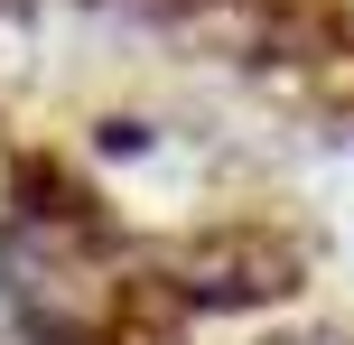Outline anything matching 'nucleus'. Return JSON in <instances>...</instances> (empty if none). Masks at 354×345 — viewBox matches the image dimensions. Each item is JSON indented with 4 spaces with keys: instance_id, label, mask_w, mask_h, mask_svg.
<instances>
[{
    "instance_id": "obj_1",
    "label": "nucleus",
    "mask_w": 354,
    "mask_h": 345,
    "mask_svg": "<svg viewBox=\"0 0 354 345\" xmlns=\"http://www.w3.org/2000/svg\"><path fill=\"white\" fill-rule=\"evenodd\" d=\"M308 271V252L289 234H270V224H214V234H196L187 252H168V290L177 308H261V299H289Z\"/></svg>"
},
{
    "instance_id": "obj_2",
    "label": "nucleus",
    "mask_w": 354,
    "mask_h": 345,
    "mask_svg": "<svg viewBox=\"0 0 354 345\" xmlns=\"http://www.w3.org/2000/svg\"><path fill=\"white\" fill-rule=\"evenodd\" d=\"M10 215H19V234H47L56 252H112L122 243V224L103 215V196L56 149H19L10 159Z\"/></svg>"
}]
</instances>
